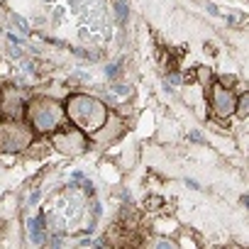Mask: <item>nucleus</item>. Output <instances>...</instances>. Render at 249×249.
Wrapping results in <instances>:
<instances>
[{"label":"nucleus","instance_id":"obj_3","mask_svg":"<svg viewBox=\"0 0 249 249\" xmlns=\"http://www.w3.org/2000/svg\"><path fill=\"white\" fill-rule=\"evenodd\" d=\"M234 100H237V95H234L230 88H225V86H213V90H210V105H213V110H215L217 117H230V115H234Z\"/></svg>","mask_w":249,"mask_h":249},{"label":"nucleus","instance_id":"obj_13","mask_svg":"<svg viewBox=\"0 0 249 249\" xmlns=\"http://www.w3.org/2000/svg\"><path fill=\"white\" fill-rule=\"evenodd\" d=\"M186 183H188V186H191L193 191H200V186H198V181H193V178H191V181H186Z\"/></svg>","mask_w":249,"mask_h":249},{"label":"nucleus","instance_id":"obj_10","mask_svg":"<svg viewBox=\"0 0 249 249\" xmlns=\"http://www.w3.org/2000/svg\"><path fill=\"white\" fill-rule=\"evenodd\" d=\"M191 140H193V142H205L200 132H191Z\"/></svg>","mask_w":249,"mask_h":249},{"label":"nucleus","instance_id":"obj_9","mask_svg":"<svg viewBox=\"0 0 249 249\" xmlns=\"http://www.w3.org/2000/svg\"><path fill=\"white\" fill-rule=\"evenodd\" d=\"M105 73H107V78H117L120 76V64H107Z\"/></svg>","mask_w":249,"mask_h":249},{"label":"nucleus","instance_id":"obj_1","mask_svg":"<svg viewBox=\"0 0 249 249\" xmlns=\"http://www.w3.org/2000/svg\"><path fill=\"white\" fill-rule=\"evenodd\" d=\"M66 112L69 117L78 124L83 132H95L100 130L105 120H107V110L100 100L90 98V95H73L66 103Z\"/></svg>","mask_w":249,"mask_h":249},{"label":"nucleus","instance_id":"obj_2","mask_svg":"<svg viewBox=\"0 0 249 249\" xmlns=\"http://www.w3.org/2000/svg\"><path fill=\"white\" fill-rule=\"evenodd\" d=\"M61 117H64L61 105L49 100V98H37L35 103H30V124L37 132H54V130H59Z\"/></svg>","mask_w":249,"mask_h":249},{"label":"nucleus","instance_id":"obj_12","mask_svg":"<svg viewBox=\"0 0 249 249\" xmlns=\"http://www.w3.org/2000/svg\"><path fill=\"white\" fill-rule=\"evenodd\" d=\"M37 200H39V191H35V193H32V196H30V205H35V203H37Z\"/></svg>","mask_w":249,"mask_h":249},{"label":"nucleus","instance_id":"obj_8","mask_svg":"<svg viewBox=\"0 0 249 249\" xmlns=\"http://www.w3.org/2000/svg\"><path fill=\"white\" fill-rule=\"evenodd\" d=\"M115 8H117V18H120V22L124 25V22H127V5H124L122 0H117V3H115Z\"/></svg>","mask_w":249,"mask_h":249},{"label":"nucleus","instance_id":"obj_5","mask_svg":"<svg viewBox=\"0 0 249 249\" xmlns=\"http://www.w3.org/2000/svg\"><path fill=\"white\" fill-rule=\"evenodd\" d=\"M30 239L35 244H42L44 242V217H32L30 220Z\"/></svg>","mask_w":249,"mask_h":249},{"label":"nucleus","instance_id":"obj_7","mask_svg":"<svg viewBox=\"0 0 249 249\" xmlns=\"http://www.w3.org/2000/svg\"><path fill=\"white\" fill-rule=\"evenodd\" d=\"M198 81H200L203 86H208V83L213 81V73H210V69H205V66H200V69H198Z\"/></svg>","mask_w":249,"mask_h":249},{"label":"nucleus","instance_id":"obj_4","mask_svg":"<svg viewBox=\"0 0 249 249\" xmlns=\"http://www.w3.org/2000/svg\"><path fill=\"white\" fill-rule=\"evenodd\" d=\"M54 144H56V149H61V152H66V154H71V152H81L83 147H86V140H83V135L78 132V130H61V132H56L54 130Z\"/></svg>","mask_w":249,"mask_h":249},{"label":"nucleus","instance_id":"obj_11","mask_svg":"<svg viewBox=\"0 0 249 249\" xmlns=\"http://www.w3.org/2000/svg\"><path fill=\"white\" fill-rule=\"evenodd\" d=\"M83 188H86V193H88V196H93V191H95L90 181H86V183H83Z\"/></svg>","mask_w":249,"mask_h":249},{"label":"nucleus","instance_id":"obj_14","mask_svg":"<svg viewBox=\"0 0 249 249\" xmlns=\"http://www.w3.org/2000/svg\"><path fill=\"white\" fill-rule=\"evenodd\" d=\"M171 83H181V76L178 73H171Z\"/></svg>","mask_w":249,"mask_h":249},{"label":"nucleus","instance_id":"obj_6","mask_svg":"<svg viewBox=\"0 0 249 249\" xmlns=\"http://www.w3.org/2000/svg\"><path fill=\"white\" fill-rule=\"evenodd\" d=\"M234 115L242 117V120L249 115V95L247 93H239L237 95V100H234Z\"/></svg>","mask_w":249,"mask_h":249}]
</instances>
